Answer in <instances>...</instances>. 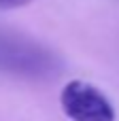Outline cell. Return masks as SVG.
Returning <instances> with one entry per match:
<instances>
[{"label":"cell","instance_id":"obj_1","mask_svg":"<svg viewBox=\"0 0 119 121\" xmlns=\"http://www.w3.org/2000/svg\"><path fill=\"white\" fill-rule=\"evenodd\" d=\"M62 68V60L38 40L0 32V72L23 79H51Z\"/></svg>","mask_w":119,"mask_h":121},{"label":"cell","instance_id":"obj_2","mask_svg":"<svg viewBox=\"0 0 119 121\" xmlns=\"http://www.w3.org/2000/svg\"><path fill=\"white\" fill-rule=\"evenodd\" d=\"M60 104L70 121H115L111 100L92 83L75 79L62 87Z\"/></svg>","mask_w":119,"mask_h":121},{"label":"cell","instance_id":"obj_3","mask_svg":"<svg viewBox=\"0 0 119 121\" xmlns=\"http://www.w3.org/2000/svg\"><path fill=\"white\" fill-rule=\"evenodd\" d=\"M34 0H0V11H9V9H19V6H26Z\"/></svg>","mask_w":119,"mask_h":121}]
</instances>
